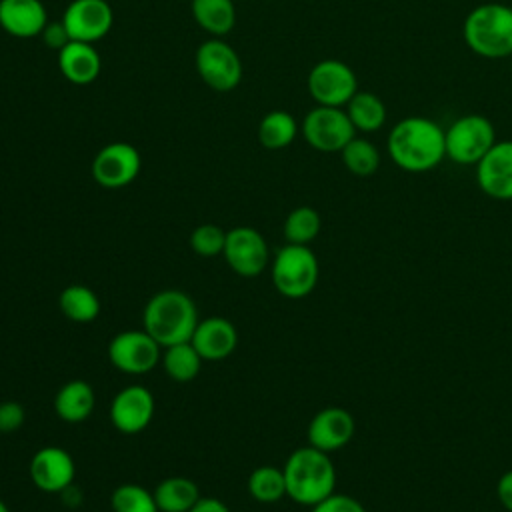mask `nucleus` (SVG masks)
Instances as JSON below:
<instances>
[{
  "instance_id": "31",
  "label": "nucleus",
  "mask_w": 512,
  "mask_h": 512,
  "mask_svg": "<svg viewBox=\"0 0 512 512\" xmlns=\"http://www.w3.org/2000/svg\"><path fill=\"white\" fill-rule=\"evenodd\" d=\"M114 512H158L154 494L140 484H120L110 496Z\"/></svg>"
},
{
  "instance_id": "18",
  "label": "nucleus",
  "mask_w": 512,
  "mask_h": 512,
  "mask_svg": "<svg viewBox=\"0 0 512 512\" xmlns=\"http://www.w3.org/2000/svg\"><path fill=\"white\" fill-rule=\"evenodd\" d=\"M190 342L202 360H224L234 352L238 344V332L230 320L210 316L196 324Z\"/></svg>"
},
{
  "instance_id": "11",
  "label": "nucleus",
  "mask_w": 512,
  "mask_h": 512,
  "mask_svg": "<svg viewBox=\"0 0 512 512\" xmlns=\"http://www.w3.org/2000/svg\"><path fill=\"white\" fill-rule=\"evenodd\" d=\"M140 152L128 142L106 144L92 160V178L102 188H124L140 174Z\"/></svg>"
},
{
  "instance_id": "6",
  "label": "nucleus",
  "mask_w": 512,
  "mask_h": 512,
  "mask_svg": "<svg viewBox=\"0 0 512 512\" xmlns=\"http://www.w3.org/2000/svg\"><path fill=\"white\" fill-rule=\"evenodd\" d=\"M446 158L460 166H476L496 144L494 124L482 114H464L444 128Z\"/></svg>"
},
{
  "instance_id": "21",
  "label": "nucleus",
  "mask_w": 512,
  "mask_h": 512,
  "mask_svg": "<svg viewBox=\"0 0 512 512\" xmlns=\"http://www.w3.org/2000/svg\"><path fill=\"white\" fill-rule=\"evenodd\" d=\"M96 398L94 390L84 380H70L66 382L54 398V410L60 420L76 424L86 420L94 410Z\"/></svg>"
},
{
  "instance_id": "7",
  "label": "nucleus",
  "mask_w": 512,
  "mask_h": 512,
  "mask_svg": "<svg viewBox=\"0 0 512 512\" xmlns=\"http://www.w3.org/2000/svg\"><path fill=\"white\" fill-rule=\"evenodd\" d=\"M308 92L318 106L344 108L348 100L358 92V80L354 70L336 58L320 60L308 72Z\"/></svg>"
},
{
  "instance_id": "32",
  "label": "nucleus",
  "mask_w": 512,
  "mask_h": 512,
  "mask_svg": "<svg viewBox=\"0 0 512 512\" xmlns=\"http://www.w3.org/2000/svg\"><path fill=\"white\" fill-rule=\"evenodd\" d=\"M226 232L216 224H200L190 234V246L198 256H218L224 252Z\"/></svg>"
},
{
  "instance_id": "20",
  "label": "nucleus",
  "mask_w": 512,
  "mask_h": 512,
  "mask_svg": "<svg viewBox=\"0 0 512 512\" xmlns=\"http://www.w3.org/2000/svg\"><path fill=\"white\" fill-rule=\"evenodd\" d=\"M58 68L68 82L76 86H86L98 78L102 62L100 54L92 44L72 40L58 52Z\"/></svg>"
},
{
  "instance_id": "4",
  "label": "nucleus",
  "mask_w": 512,
  "mask_h": 512,
  "mask_svg": "<svg viewBox=\"0 0 512 512\" xmlns=\"http://www.w3.org/2000/svg\"><path fill=\"white\" fill-rule=\"evenodd\" d=\"M466 46L482 58L512 56V8L488 2L472 8L462 24Z\"/></svg>"
},
{
  "instance_id": "10",
  "label": "nucleus",
  "mask_w": 512,
  "mask_h": 512,
  "mask_svg": "<svg viewBox=\"0 0 512 512\" xmlns=\"http://www.w3.org/2000/svg\"><path fill=\"white\" fill-rule=\"evenodd\" d=\"M108 358L114 368L126 374H146L162 358V346L142 330H122L108 344Z\"/></svg>"
},
{
  "instance_id": "25",
  "label": "nucleus",
  "mask_w": 512,
  "mask_h": 512,
  "mask_svg": "<svg viewBox=\"0 0 512 512\" xmlns=\"http://www.w3.org/2000/svg\"><path fill=\"white\" fill-rule=\"evenodd\" d=\"M62 314L72 322H92L100 314V298L84 284H70L58 298Z\"/></svg>"
},
{
  "instance_id": "29",
  "label": "nucleus",
  "mask_w": 512,
  "mask_h": 512,
  "mask_svg": "<svg viewBox=\"0 0 512 512\" xmlns=\"http://www.w3.org/2000/svg\"><path fill=\"white\" fill-rule=\"evenodd\" d=\"M248 492L262 504L278 502L286 496V480L282 468L258 466L248 476Z\"/></svg>"
},
{
  "instance_id": "12",
  "label": "nucleus",
  "mask_w": 512,
  "mask_h": 512,
  "mask_svg": "<svg viewBox=\"0 0 512 512\" xmlns=\"http://www.w3.org/2000/svg\"><path fill=\"white\" fill-rule=\"evenodd\" d=\"M222 256L236 274L252 278L268 266V244L256 228L236 226L226 232Z\"/></svg>"
},
{
  "instance_id": "33",
  "label": "nucleus",
  "mask_w": 512,
  "mask_h": 512,
  "mask_svg": "<svg viewBox=\"0 0 512 512\" xmlns=\"http://www.w3.org/2000/svg\"><path fill=\"white\" fill-rule=\"evenodd\" d=\"M310 512H366L364 504L348 494H336L332 492L324 500L312 506Z\"/></svg>"
},
{
  "instance_id": "8",
  "label": "nucleus",
  "mask_w": 512,
  "mask_h": 512,
  "mask_svg": "<svg viewBox=\"0 0 512 512\" xmlns=\"http://www.w3.org/2000/svg\"><path fill=\"white\" fill-rule=\"evenodd\" d=\"M300 130L304 140L318 152H340L356 136V128L344 108L318 104L304 116Z\"/></svg>"
},
{
  "instance_id": "35",
  "label": "nucleus",
  "mask_w": 512,
  "mask_h": 512,
  "mask_svg": "<svg viewBox=\"0 0 512 512\" xmlns=\"http://www.w3.org/2000/svg\"><path fill=\"white\" fill-rule=\"evenodd\" d=\"M40 36H42L44 44H46L48 48L56 50V52H60L66 44L72 42V38H70V34H68V30H66V26H64L62 20H60V22H48V24L44 26V30H42Z\"/></svg>"
},
{
  "instance_id": "23",
  "label": "nucleus",
  "mask_w": 512,
  "mask_h": 512,
  "mask_svg": "<svg viewBox=\"0 0 512 512\" xmlns=\"http://www.w3.org/2000/svg\"><path fill=\"white\" fill-rule=\"evenodd\" d=\"M152 494L158 512H188L200 500V490L196 482L184 476L164 478Z\"/></svg>"
},
{
  "instance_id": "17",
  "label": "nucleus",
  "mask_w": 512,
  "mask_h": 512,
  "mask_svg": "<svg viewBox=\"0 0 512 512\" xmlns=\"http://www.w3.org/2000/svg\"><path fill=\"white\" fill-rule=\"evenodd\" d=\"M356 432L354 416L340 406H328L314 414L308 424V444L322 450L334 452L344 448Z\"/></svg>"
},
{
  "instance_id": "39",
  "label": "nucleus",
  "mask_w": 512,
  "mask_h": 512,
  "mask_svg": "<svg viewBox=\"0 0 512 512\" xmlns=\"http://www.w3.org/2000/svg\"><path fill=\"white\" fill-rule=\"evenodd\" d=\"M510 58H512V56H510Z\"/></svg>"
},
{
  "instance_id": "3",
  "label": "nucleus",
  "mask_w": 512,
  "mask_h": 512,
  "mask_svg": "<svg viewBox=\"0 0 512 512\" xmlns=\"http://www.w3.org/2000/svg\"><path fill=\"white\" fill-rule=\"evenodd\" d=\"M194 300L182 290L156 292L144 306L142 328L162 346L188 342L198 324Z\"/></svg>"
},
{
  "instance_id": "16",
  "label": "nucleus",
  "mask_w": 512,
  "mask_h": 512,
  "mask_svg": "<svg viewBox=\"0 0 512 512\" xmlns=\"http://www.w3.org/2000/svg\"><path fill=\"white\" fill-rule=\"evenodd\" d=\"M480 190L494 200H512V140H496L476 164Z\"/></svg>"
},
{
  "instance_id": "34",
  "label": "nucleus",
  "mask_w": 512,
  "mask_h": 512,
  "mask_svg": "<svg viewBox=\"0 0 512 512\" xmlns=\"http://www.w3.org/2000/svg\"><path fill=\"white\" fill-rule=\"evenodd\" d=\"M26 412L24 406L20 402L14 400H6L0 402V432H14L24 424Z\"/></svg>"
},
{
  "instance_id": "9",
  "label": "nucleus",
  "mask_w": 512,
  "mask_h": 512,
  "mask_svg": "<svg viewBox=\"0 0 512 512\" xmlns=\"http://www.w3.org/2000/svg\"><path fill=\"white\" fill-rule=\"evenodd\" d=\"M194 64L202 82L216 92L234 90L242 80L240 56L220 38L202 42L196 50Z\"/></svg>"
},
{
  "instance_id": "15",
  "label": "nucleus",
  "mask_w": 512,
  "mask_h": 512,
  "mask_svg": "<svg viewBox=\"0 0 512 512\" xmlns=\"http://www.w3.org/2000/svg\"><path fill=\"white\" fill-rule=\"evenodd\" d=\"M76 466L72 456L60 446H44L30 460V478L46 494L64 492L72 486Z\"/></svg>"
},
{
  "instance_id": "28",
  "label": "nucleus",
  "mask_w": 512,
  "mask_h": 512,
  "mask_svg": "<svg viewBox=\"0 0 512 512\" xmlns=\"http://www.w3.org/2000/svg\"><path fill=\"white\" fill-rule=\"evenodd\" d=\"M340 156H342V162H344L346 170L354 176H360V178L372 176L380 168V152L368 138L354 136L340 150Z\"/></svg>"
},
{
  "instance_id": "2",
  "label": "nucleus",
  "mask_w": 512,
  "mask_h": 512,
  "mask_svg": "<svg viewBox=\"0 0 512 512\" xmlns=\"http://www.w3.org/2000/svg\"><path fill=\"white\" fill-rule=\"evenodd\" d=\"M286 480V496L296 504L314 506L336 488V468L328 452L314 446L296 448L282 468Z\"/></svg>"
},
{
  "instance_id": "27",
  "label": "nucleus",
  "mask_w": 512,
  "mask_h": 512,
  "mask_svg": "<svg viewBox=\"0 0 512 512\" xmlns=\"http://www.w3.org/2000/svg\"><path fill=\"white\" fill-rule=\"evenodd\" d=\"M166 374L176 382H190L198 376L202 368V356L192 346V342H180L166 346L160 358Z\"/></svg>"
},
{
  "instance_id": "40",
  "label": "nucleus",
  "mask_w": 512,
  "mask_h": 512,
  "mask_svg": "<svg viewBox=\"0 0 512 512\" xmlns=\"http://www.w3.org/2000/svg\"><path fill=\"white\" fill-rule=\"evenodd\" d=\"M0 434H2V432H0Z\"/></svg>"
},
{
  "instance_id": "37",
  "label": "nucleus",
  "mask_w": 512,
  "mask_h": 512,
  "mask_svg": "<svg viewBox=\"0 0 512 512\" xmlns=\"http://www.w3.org/2000/svg\"><path fill=\"white\" fill-rule=\"evenodd\" d=\"M188 512H230V508L218 498H210V496L202 498L200 496V500Z\"/></svg>"
},
{
  "instance_id": "22",
  "label": "nucleus",
  "mask_w": 512,
  "mask_h": 512,
  "mask_svg": "<svg viewBox=\"0 0 512 512\" xmlns=\"http://www.w3.org/2000/svg\"><path fill=\"white\" fill-rule=\"evenodd\" d=\"M344 110H346L352 126L356 128V132L374 134L386 124V104L374 92L358 90L348 100Z\"/></svg>"
},
{
  "instance_id": "30",
  "label": "nucleus",
  "mask_w": 512,
  "mask_h": 512,
  "mask_svg": "<svg viewBox=\"0 0 512 512\" xmlns=\"http://www.w3.org/2000/svg\"><path fill=\"white\" fill-rule=\"evenodd\" d=\"M320 228V214L310 206H298L284 220V238L288 244L308 246L320 234Z\"/></svg>"
},
{
  "instance_id": "14",
  "label": "nucleus",
  "mask_w": 512,
  "mask_h": 512,
  "mask_svg": "<svg viewBox=\"0 0 512 512\" xmlns=\"http://www.w3.org/2000/svg\"><path fill=\"white\" fill-rule=\"evenodd\" d=\"M154 396L142 384L122 388L110 404V422L122 434H138L152 422Z\"/></svg>"
},
{
  "instance_id": "26",
  "label": "nucleus",
  "mask_w": 512,
  "mask_h": 512,
  "mask_svg": "<svg viewBox=\"0 0 512 512\" xmlns=\"http://www.w3.org/2000/svg\"><path fill=\"white\" fill-rule=\"evenodd\" d=\"M296 134L298 124L294 116L286 110H272L258 124V142L268 150H280L290 146Z\"/></svg>"
},
{
  "instance_id": "13",
  "label": "nucleus",
  "mask_w": 512,
  "mask_h": 512,
  "mask_svg": "<svg viewBox=\"0 0 512 512\" xmlns=\"http://www.w3.org/2000/svg\"><path fill=\"white\" fill-rule=\"evenodd\" d=\"M62 22L72 40L94 44L110 32L114 12L106 0H72Z\"/></svg>"
},
{
  "instance_id": "5",
  "label": "nucleus",
  "mask_w": 512,
  "mask_h": 512,
  "mask_svg": "<svg viewBox=\"0 0 512 512\" xmlns=\"http://www.w3.org/2000/svg\"><path fill=\"white\" fill-rule=\"evenodd\" d=\"M272 274V284L274 288L290 298H306L318 282L320 266L316 254L304 246V244H288L282 246L270 266Z\"/></svg>"
},
{
  "instance_id": "19",
  "label": "nucleus",
  "mask_w": 512,
  "mask_h": 512,
  "mask_svg": "<svg viewBox=\"0 0 512 512\" xmlns=\"http://www.w3.org/2000/svg\"><path fill=\"white\" fill-rule=\"evenodd\" d=\"M48 24L42 0H0V26L14 38H36Z\"/></svg>"
},
{
  "instance_id": "36",
  "label": "nucleus",
  "mask_w": 512,
  "mask_h": 512,
  "mask_svg": "<svg viewBox=\"0 0 512 512\" xmlns=\"http://www.w3.org/2000/svg\"><path fill=\"white\" fill-rule=\"evenodd\" d=\"M496 496H498L500 504H502L508 512H512V470L504 472V474L498 478Z\"/></svg>"
},
{
  "instance_id": "38",
  "label": "nucleus",
  "mask_w": 512,
  "mask_h": 512,
  "mask_svg": "<svg viewBox=\"0 0 512 512\" xmlns=\"http://www.w3.org/2000/svg\"><path fill=\"white\" fill-rule=\"evenodd\" d=\"M0 512H10V508H8V504L0 498Z\"/></svg>"
},
{
  "instance_id": "1",
  "label": "nucleus",
  "mask_w": 512,
  "mask_h": 512,
  "mask_svg": "<svg viewBox=\"0 0 512 512\" xmlns=\"http://www.w3.org/2000/svg\"><path fill=\"white\" fill-rule=\"evenodd\" d=\"M390 160L406 172H428L446 158L444 128L426 116H406L388 134Z\"/></svg>"
},
{
  "instance_id": "24",
  "label": "nucleus",
  "mask_w": 512,
  "mask_h": 512,
  "mask_svg": "<svg viewBox=\"0 0 512 512\" xmlns=\"http://www.w3.org/2000/svg\"><path fill=\"white\" fill-rule=\"evenodd\" d=\"M190 10L196 24L214 38L228 34L236 24L232 0H190Z\"/></svg>"
}]
</instances>
